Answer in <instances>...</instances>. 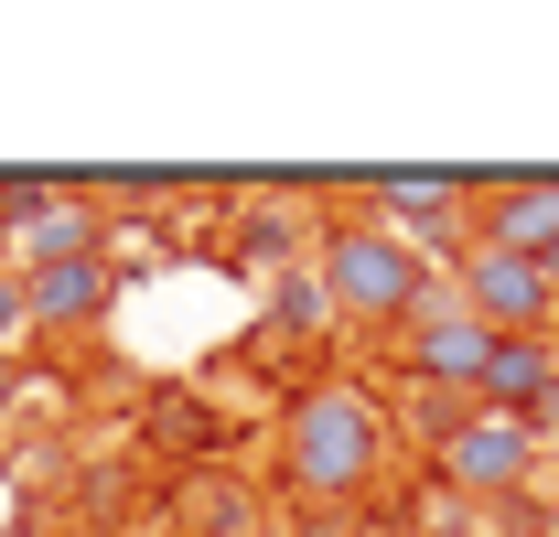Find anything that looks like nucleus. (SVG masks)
<instances>
[{
	"instance_id": "f257e3e1",
	"label": "nucleus",
	"mask_w": 559,
	"mask_h": 537,
	"mask_svg": "<svg viewBox=\"0 0 559 537\" xmlns=\"http://www.w3.org/2000/svg\"><path fill=\"white\" fill-rule=\"evenodd\" d=\"M312 268H323L334 312H355V323H409L430 301V248H409L388 215H345L334 237H312Z\"/></svg>"
},
{
	"instance_id": "f03ea898",
	"label": "nucleus",
	"mask_w": 559,
	"mask_h": 537,
	"mask_svg": "<svg viewBox=\"0 0 559 537\" xmlns=\"http://www.w3.org/2000/svg\"><path fill=\"white\" fill-rule=\"evenodd\" d=\"M280 452H290V484L301 494H366L377 463H388V419L366 387H312V398H290L280 419Z\"/></svg>"
},
{
	"instance_id": "7ed1b4c3",
	"label": "nucleus",
	"mask_w": 559,
	"mask_h": 537,
	"mask_svg": "<svg viewBox=\"0 0 559 537\" xmlns=\"http://www.w3.org/2000/svg\"><path fill=\"white\" fill-rule=\"evenodd\" d=\"M452 290L485 312L495 334H538L549 344L559 334V279H549V259H516V248H463V268H452Z\"/></svg>"
},
{
	"instance_id": "20e7f679",
	"label": "nucleus",
	"mask_w": 559,
	"mask_h": 537,
	"mask_svg": "<svg viewBox=\"0 0 559 537\" xmlns=\"http://www.w3.org/2000/svg\"><path fill=\"white\" fill-rule=\"evenodd\" d=\"M495 344H506V334H495L485 312H474L463 290L430 279V301L409 312V377H419V387H485Z\"/></svg>"
},
{
	"instance_id": "39448f33",
	"label": "nucleus",
	"mask_w": 559,
	"mask_h": 537,
	"mask_svg": "<svg viewBox=\"0 0 559 537\" xmlns=\"http://www.w3.org/2000/svg\"><path fill=\"white\" fill-rule=\"evenodd\" d=\"M441 473L463 484V494H516L527 473H538V430L527 419H495V408H463L452 419V441H430Z\"/></svg>"
},
{
	"instance_id": "423d86ee",
	"label": "nucleus",
	"mask_w": 559,
	"mask_h": 537,
	"mask_svg": "<svg viewBox=\"0 0 559 537\" xmlns=\"http://www.w3.org/2000/svg\"><path fill=\"white\" fill-rule=\"evenodd\" d=\"M559 387V355L538 334H506L495 344V366H485V387H474V398L495 408V419H538V398H549Z\"/></svg>"
},
{
	"instance_id": "0eeeda50",
	"label": "nucleus",
	"mask_w": 559,
	"mask_h": 537,
	"mask_svg": "<svg viewBox=\"0 0 559 537\" xmlns=\"http://www.w3.org/2000/svg\"><path fill=\"white\" fill-rule=\"evenodd\" d=\"M22 301H33V323H86V312H108V259L86 248V259L22 268Z\"/></svg>"
},
{
	"instance_id": "6e6552de",
	"label": "nucleus",
	"mask_w": 559,
	"mask_h": 537,
	"mask_svg": "<svg viewBox=\"0 0 559 537\" xmlns=\"http://www.w3.org/2000/svg\"><path fill=\"white\" fill-rule=\"evenodd\" d=\"M463 194H474V183H452V172H399V183H377V215H388V226H399V237H441V226H452V215H463Z\"/></svg>"
},
{
	"instance_id": "1a4fd4ad",
	"label": "nucleus",
	"mask_w": 559,
	"mask_h": 537,
	"mask_svg": "<svg viewBox=\"0 0 559 537\" xmlns=\"http://www.w3.org/2000/svg\"><path fill=\"white\" fill-rule=\"evenodd\" d=\"M485 248L549 259V248H559V183H506V194H495V226H485Z\"/></svg>"
},
{
	"instance_id": "9d476101",
	"label": "nucleus",
	"mask_w": 559,
	"mask_h": 537,
	"mask_svg": "<svg viewBox=\"0 0 559 537\" xmlns=\"http://www.w3.org/2000/svg\"><path fill=\"white\" fill-rule=\"evenodd\" d=\"M270 312L290 323V334H323V323H334V290H323V268H312V279H280Z\"/></svg>"
},
{
	"instance_id": "9b49d317",
	"label": "nucleus",
	"mask_w": 559,
	"mask_h": 537,
	"mask_svg": "<svg viewBox=\"0 0 559 537\" xmlns=\"http://www.w3.org/2000/svg\"><path fill=\"white\" fill-rule=\"evenodd\" d=\"M22 334H33V301H22V268H0V366H11Z\"/></svg>"
},
{
	"instance_id": "f8f14e48",
	"label": "nucleus",
	"mask_w": 559,
	"mask_h": 537,
	"mask_svg": "<svg viewBox=\"0 0 559 537\" xmlns=\"http://www.w3.org/2000/svg\"><path fill=\"white\" fill-rule=\"evenodd\" d=\"M527 430H559V387H549V398H538V419H527Z\"/></svg>"
},
{
	"instance_id": "ddd939ff",
	"label": "nucleus",
	"mask_w": 559,
	"mask_h": 537,
	"mask_svg": "<svg viewBox=\"0 0 559 537\" xmlns=\"http://www.w3.org/2000/svg\"><path fill=\"white\" fill-rule=\"evenodd\" d=\"M474 537H516V527H474Z\"/></svg>"
},
{
	"instance_id": "4468645a",
	"label": "nucleus",
	"mask_w": 559,
	"mask_h": 537,
	"mask_svg": "<svg viewBox=\"0 0 559 537\" xmlns=\"http://www.w3.org/2000/svg\"><path fill=\"white\" fill-rule=\"evenodd\" d=\"M0 398H11V366H0Z\"/></svg>"
},
{
	"instance_id": "2eb2a0df",
	"label": "nucleus",
	"mask_w": 559,
	"mask_h": 537,
	"mask_svg": "<svg viewBox=\"0 0 559 537\" xmlns=\"http://www.w3.org/2000/svg\"><path fill=\"white\" fill-rule=\"evenodd\" d=\"M549 279H559V248H549Z\"/></svg>"
}]
</instances>
